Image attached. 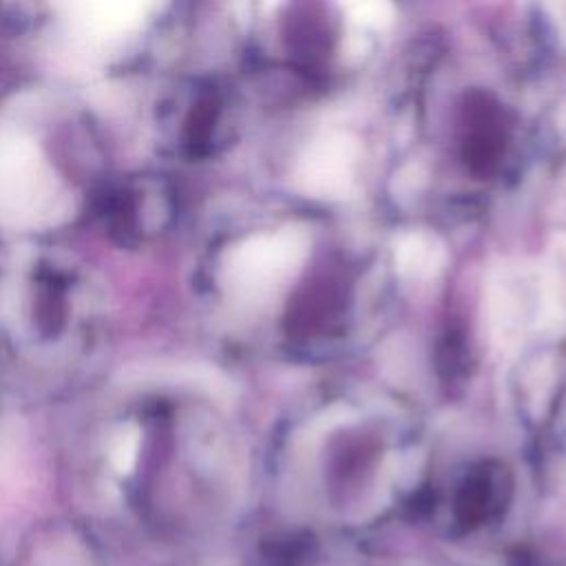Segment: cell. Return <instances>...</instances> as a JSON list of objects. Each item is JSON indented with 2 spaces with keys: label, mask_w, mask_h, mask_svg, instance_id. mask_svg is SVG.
Instances as JSON below:
<instances>
[{
  "label": "cell",
  "mask_w": 566,
  "mask_h": 566,
  "mask_svg": "<svg viewBox=\"0 0 566 566\" xmlns=\"http://www.w3.org/2000/svg\"><path fill=\"white\" fill-rule=\"evenodd\" d=\"M4 566H113V557L86 528L53 524L29 533Z\"/></svg>",
  "instance_id": "obj_4"
},
{
  "label": "cell",
  "mask_w": 566,
  "mask_h": 566,
  "mask_svg": "<svg viewBox=\"0 0 566 566\" xmlns=\"http://www.w3.org/2000/svg\"><path fill=\"white\" fill-rule=\"evenodd\" d=\"M358 144L343 130L318 135L298 157L294 184L314 199H345L354 192Z\"/></svg>",
  "instance_id": "obj_3"
},
{
  "label": "cell",
  "mask_w": 566,
  "mask_h": 566,
  "mask_svg": "<svg viewBox=\"0 0 566 566\" xmlns=\"http://www.w3.org/2000/svg\"><path fill=\"white\" fill-rule=\"evenodd\" d=\"M40 179L35 144L18 133H0V212H31Z\"/></svg>",
  "instance_id": "obj_5"
},
{
  "label": "cell",
  "mask_w": 566,
  "mask_h": 566,
  "mask_svg": "<svg viewBox=\"0 0 566 566\" xmlns=\"http://www.w3.org/2000/svg\"><path fill=\"white\" fill-rule=\"evenodd\" d=\"M153 9L148 2H75L66 4L71 20L95 35H119L139 27Z\"/></svg>",
  "instance_id": "obj_6"
},
{
  "label": "cell",
  "mask_w": 566,
  "mask_h": 566,
  "mask_svg": "<svg viewBox=\"0 0 566 566\" xmlns=\"http://www.w3.org/2000/svg\"><path fill=\"white\" fill-rule=\"evenodd\" d=\"M139 453V429L135 424L122 429V433L115 438L113 449H111V460L113 467L119 473H130Z\"/></svg>",
  "instance_id": "obj_9"
},
{
  "label": "cell",
  "mask_w": 566,
  "mask_h": 566,
  "mask_svg": "<svg viewBox=\"0 0 566 566\" xmlns=\"http://www.w3.org/2000/svg\"><path fill=\"white\" fill-rule=\"evenodd\" d=\"M307 250L310 237L298 226L254 234L228 252L223 274L241 296L263 298L292 279Z\"/></svg>",
  "instance_id": "obj_1"
},
{
  "label": "cell",
  "mask_w": 566,
  "mask_h": 566,
  "mask_svg": "<svg viewBox=\"0 0 566 566\" xmlns=\"http://www.w3.org/2000/svg\"><path fill=\"white\" fill-rule=\"evenodd\" d=\"M489 325L493 336L509 345L528 329L539 327L553 314V294L539 274L506 268L489 287Z\"/></svg>",
  "instance_id": "obj_2"
},
{
  "label": "cell",
  "mask_w": 566,
  "mask_h": 566,
  "mask_svg": "<svg viewBox=\"0 0 566 566\" xmlns=\"http://www.w3.org/2000/svg\"><path fill=\"white\" fill-rule=\"evenodd\" d=\"M394 261L402 279L429 281L442 270L447 261V250L438 234L429 230H409L398 237Z\"/></svg>",
  "instance_id": "obj_7"
},
{
  "label": "cell",
  "mask_w": 566,
  "mask_h": 566,
  "mask_svg": "<svg viewBox=\"0 0 566 566\" xmlns=\"http://www.w3.org/2000/svg\"><path fill=\"white\" fill-rule=\"evenodd\" d=\"M345 13L347 20L354 29L360 31H378V29H387L394 22V7L389 2H347L345 4Z\"/></svg>",
  "instance_id": "obj_8"
}]
</instances>
